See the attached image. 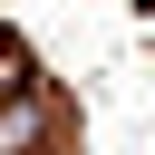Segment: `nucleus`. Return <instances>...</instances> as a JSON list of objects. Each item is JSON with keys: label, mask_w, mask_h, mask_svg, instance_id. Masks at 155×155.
Returning a JSON list of instances; mask_svg holds the SVG:
<instances>
[{"label": "nucleus", "mask_w": 155, "mask_h": 155, "mask_svg": "<svg viewBox=\"0 0 155 155\" xmlns=\"http://www.w3.org/2000/svg\"><path fill=\"white\" fill-rule=\"evenodd\" d=\"M39 136H48V97L19 87V97L0 107V155H39Z\"/></svg>", "instance_id": "nucleus-1"}]
</instances>
